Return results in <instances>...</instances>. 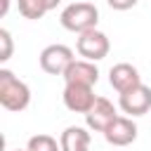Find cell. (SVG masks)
<instances>
[{"mask_svg":"<svg viewBox=\"0 0 151 151\" xmlns=\"http://www.w3.org/2000/svg\"><path fill=\"white\" fill-rule=\"evenodd\" d=\"M118 106L123 109V113H127L130 118L134 116H144L151 111V87L149 85H137L130 92L118 94Z\"/></svg>","mask_w":151,"mask_h":151,"instance_id":"5b68a950","label":"cell"},{"mask_svg":"<svg viewBox=\"0 0 151 151\" xmlns=\"http://www.w3.org/2000/svg\"><path fill=\"white\" fill-rule=\"evenodd\" d=\"M14 151H26V149H14Z\"/></svg>","mask_w":151,"mask_h":151,"instance_id":"ac0fdd59","label":"cell"},{"mask_svg":"<svg viewBox=\"0 0 151 151\" xmlns=\"http://www.w3.org/2000/svg\"><path fill=\"white\" fill-rule=\"evenodd\" d=\"M76 50L83 59L87 61H101L109 50H111V42H109V35L99 28H92V31H85L78 35L76 40Z\"/></svg>","mask_w":151,"mask_h":151,"instance_id":"3957f363","label":"cell"},{"mask_svg":"<svg viewBox=\"0 0 151 151\" xmlns=\"http://www.w3.org/2000/svg\"><path fill=\"white\" fill-rule=\"evenodd\" d=\"M61 99H64V106H66L68 111L83 113V116H85V113L94 106V101H97V97H94V92H92L90 85H64Z\"/></svg>","mask_w":151,"mask_h":151,"instance_id":"8992f818","label":"cell"},{"mask_svg":"<svg viewBox=\"0 0 151 151\" xmlns=\"http://www.w3.org/2000/svg\"><path fill=\"white\" fill-rule=\"evenodd\" d=\"M31 104V90L24 80H19L9 68H0V106L5 111L19 113L28 109Z\"/></svg>","mask_w":151,"mask_h":151,"instance_id":"6da1fadb","label":"cell"},{"mask_svg":"<svg viewBox=\"0 0 151 151\" xmlns=\"http://www.w3.org/2000/svg\"><path fill=\"white\" fill-rule=\"evenodd\" d=\"M66 85H90L94 87L97 80H99V68L94 61H87V59H73L71 66L66 68V73L61 76Z\"/></svg>","mask_w":151,"mask_h":151,"instance_id":"9c48e42d","label":"cell"},{"mask_svg":"<svg viewBox=\"0 0 151 151\" xmlns=\"http://www.w3.org/2000/svg\"><path fill=\"white\" fill-rule=\"evenodd\" d=\"M26 151H61V144L52 134H33L26 142Z\"/></svg>","mask_w":151,"mask_h":151,"instance_id":"4fadbf2b","label":"cell"},{"mask_svg":"<svg viewBox=\"0 0 151 151\" xmlns=\"http://www.w3.org/2000/svg\"><path fill=\"white\" fill-rule=\"evenodd\" d=\"M104 139L111 144V146H130L134 139H137V123L130 118V116H118L104 132Z\"/></svg>","mask_w":151,"mask_h":151,"instance_id":"ba28073f","label":"cell"},{"mask_svg":"<svg viewBox=\"0 0 151 151\" xmlns=\"http://www.w3.org/2000/svg\"><path fill=\"white\" fill-rule=\"evenodd\" d=\"M139 0H106V5L111 9H118V12H125V9H132Z\"/></svg>","mask_w":151,"mask_h":151,"instance_id":"9a60e30c","label":"cell"},{"mask_svg":"<svg viewBox=\"0 0 151 151\" xmlns=\"http://www.w3.org/2000/svg\"><path fill=\"white\" fill-rule=\"evenodd\" d=\"M12 52H14V40H12V33L7 28H0V61H9L12 59Z\"/></svg>","mask_w":151,"mask_h":151,"instance_id":"5bb4252c","label":"cell"},{"mask_svg":"<svg viewBox=\"0 0 151 151\" xmlns=\"http://www.w3.org/2000/svg\"><path fill=\"white\" fill-rule=\"evenodd\" d=\"M90 142L92 137L87 127H80V125H68L59 137L61 151H90Z\"/></svg>","mask_w":151,"mask_h":151,"instance_id":"8fae6325","label":"cell"},{"mask_svg":"<svg viewBox=\"0 0 151 151\" xmlns=\"http://www.w3.org/2000/svg\"><path fill=\"white\" fill-rule=\"evenodd\" d=\"M45 2H47V9H54V7H57L61 0H45Z\"/></svg>","mask_w":151,"mask_h":151,"instance_id":"e0dca14e","label":"cell"},{"mask_svg":"<svg viewBox=\"0 0 151 151\" xmlns=\"http://www.w3.org/2000/svg\"><path fill=\"white\" fill-rule=\"evenodd\" d=\"M7 9H9V0H2V5H0V17H5Z\"/></svg>","mask_w":151,"mask_h":151,"instance_id":"2e32d148","label":"cell"},{"mask_svg":"<svg viewBox=\"0 0 151 151\" xmlns=\"http://www.w3.org/2000/svg\"><path fill=\"white\" fill-rule=\"evenodd\" d=\"M59 21L66 31L71 33H85V31H92L97 28V21H99V9L92 5V2H71L61 9L59 14Z\"/></svg>","mask_w":151,"mask_h":151,"instance_id":"7a4b0ae2","label":"cell"},{"mask_svg":"<svg viewBox=\"0 0 151 151\" xmlns=\"http://www.w3.org/2000/svg\"><path fill=\"white\" fill-rule=\"evenodd\" d=\"M109 83H111V87H113L118 94H123V92H130L132 87L142 85V76H139L137 66H132V64H127V61H120V64L111 66V71H109Z\"/></svg>","mask_w":151,"mask_h":151,"instance_id":"30bf717a","label":"cell"},{"mask_svg":"<svg viewBox=\"0 0 151 151\" xmlns=\"http://www.w3.org/2000/svg\"><path fill=\"white\" fill-rule=\"evenodd\" d=\"M116 118H118L116 106H113L106 97H97L94 106L85 113V125H87V130H92V132H106V127H109Z\"/></svg>","mask_w":151,"mask_h":151,"instance_id":"52a82bcc","label":"cell"},{"mask_svg":"<svg viewBox=\"0 0 151 151\" xmlns=\"http://www.w3.org/2000/svg\"><path fill=\"white\" fill-rule=\"evenodd\" d=\"M73 59H76V57H73V50H71L68 45H61V42L47 45V47L40 52V57H38L40 68H42L45 73H50V76H64Z\"/></svg>","mask_w":151,"mask_h":151,"instance_id":"277c9868","label":"cell"},{"mask_svg":"<svg viewBox=\"0 0 151 151\" xmlns=\"http://www.w3.org/2000/svg\"><path fill=\"white\" fill-rule=\"evenodd\" d=\"M17 5H19V14H21L24 19H31V21L42 19V17L50 12L45 0H17Z\"/></svg>","mask_w":151,"mask_h":151,"instance_id":"7c38bea8","label":"cell"}]
</instances>
